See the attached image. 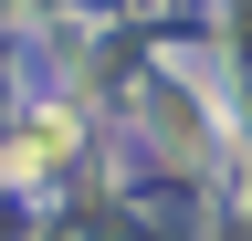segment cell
I'll return each mask as SVG.
<instances>
[{"label": "cell", "mask_w": 252, "mask_h": 241, "mask_svg": "<svg viewBox=\"0 0 252 241\" xmlns=\"http://www.w3.org/2000/svg\"><path fill=\"white\" fill-rule=\"evenodd\" d=\"M63 147H74V115H42V126H21V136H11V178L63 168Z\"/></svg>", "instance_id": "obj_1"}]
</instances>
